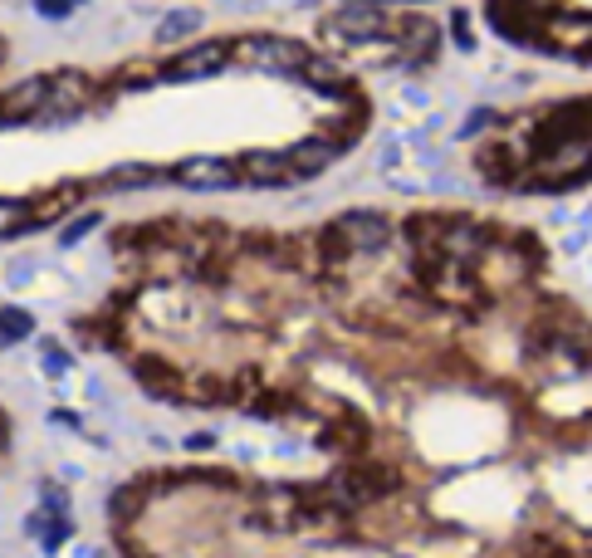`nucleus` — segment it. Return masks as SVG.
Masks as SVG:
<instances>
[{"instance_id":"obj_15","label":"nucleus","mask_w":592,"mask_h":558,"mask_svg":"<svg viewBox=\"0 0 592 558\" xmlns=\"http://www.w3.org/2000/svg\"><path fill=\"white\" fill-rule=\"evenodd\" d=\"M99 221H103V216H99V211H83V216H74V226H69V230H64V236H59V245H79V240H83V236H89V230H93V226H99Z\"/></svg>"},{"instance_id":"obj_11","label":"nucleus","mask_w":592,"mask_h":558,"mask_svg":"<svg viewBox=\"0 0 592 558\" xmlns=\"http://www.w3.org/2000/svg\"><path fill=\"white\" fill-rule=\"evenodd\" d=\"M201 30V10H191V5H181V10H172V15L157 25V40L162 44H172V40H186V34H196Z\"/></svg>"},{"instance_id":"obj_10","label":"nucleus","mask_w":592,"mask_h":558,"mask_svg":"<svg viewBox=\"0 0 592 558\" xmlns=\"http://www.w3.org/2000/svg\"><path fill=\"white\" fill-rule=\"evenodd\" d=\"M299 79L313 83V89H323V93H333L338 83H343V64H338V59H323V54H304Z\"/></svg>"},{"instance_id":"obj_8","label":"nucleus","mask_w":592,"mask_h":558,"mask_svg":"<svg viewBox=\"0 0 592 558\" xmlns=\"http://www.w3.org/2000/svg\"><path fill=\"white\" fill-rule=\"evenodd\" d=\"M245 177L255 187H294L299 181L284 152H245Z\"/></svg>"},{"instance_id":"obj_2","label":"nucleus","mask_w":592,"mask_h":558,"mask_svg":"<svg viewBox=\"0 0 592 558\" xmlns=\"http://www.w3.org/2000/svg\"><path fill=\"white\" fill-rule=\"evenodd\" d=\"M329 240H338L343 255H377L387 240H392V226H387V216H377V211H348L333 221Z\"/></svg>"},{"instance_id":"obj_12","label":"nucleus","mask_w":592,"mask_h":558,"mask_svg":"<svg viewBox=\"0 0 592 558\" xmlns=\"http://www.w3.org/2000/svg\"><path fill=\"white\" fill-rule=\"evenodd\" d=\"M431 50H436V25H431V20H412V30H406V54H412V64L431 59Z\"/></svg>"},{"instance_id":"obj_16","label":"nucleus","mask_w":592,"mask_h":558,"mask_svg":"<svg viewBox=\"0 0 592 558\" xmlns=\"http://www.w3.org/2000/svg\"><path fill=\"white\" fill-rule=\"evenodd\" d=\"M34 5H40V15H50V20H64L69 10L79 5V0H34Z\"/></svg>"},{"instance_id":"obj_6","label":"nucleus","mask_w":592,"mask_h":558,"mask_svg":"<svg viewBox=\"0 0 592 558\" xmlns=\"http://www.w3.org/2000/svg\"><path fill=\"white\" fill-rule=\"evenodd\" d=\"M348 142H338V138H304V142H294L284 157H289V167H294V177L299 181H309V177H319L323 167H333V157H343Z\"/></svg>"},{"instance_id":"obj_1","label":"nucleus","mask_w":592,"mask_h":558,"mask_svg":"<svg viewBox=\"0 0 592 558\" xmlns=\"http://www.w3.org/2000/svg\"><path fill=\"white\" fill-rule=\"evenodd\" d=\"M240 59H245V69H255V74H299V64H304V44H294V40H280V34H255V40H240L235 44Z\"/></svg>"},{"instance_id":"obj_5","label":"nucleus","mask_w":592,"mask_h":558,"mask_svg":"<svg viewBox=\"0 0 592 558\" xmlns=\"http://www.w3.org/2000/svg\"><path fill=\"white\" fill-rule=\"evenodd\" d=\"M225 54H231V44H225V40H206V44H196V50H186V54L177 59V64H167V74H162V79H172V83L211 79L215 69L225 64Z\"/></svg>"},{"instance_id":"obj_7","label":"nucleus","mask_w":592,"mask_h":558,"mask_svg":"<svg viewBox=\"0 0 592 558\" xmlns=\"http://www.w3.org/2000/svg\"><path fill=\"white\" fill-rule=\"evenodd\" d=\"M50 103V79H25L5 93V108H0V123H15V118H40V108Z\"/></svg>"},{"instance_id":"obj_18","label":"nucleus","mask_w":592,"mask_h":558,"mask_svg":"<svg viewBox=\"0 0 592 558\" xmlns=\"http://www.w3.org/2000/svg\"><path fill=\"white\" fill-rule=\"evenodd\" d=\"M573 54H578V59H583V64L592 69V40H587V44H578V50H573Z\"/></svg>"},{"instance_id":"obj_19","label":"nucleus","mask_w":592,"mask_h":558,"mask_svg":"<svg viewBox=\"0 0 592 558\" xmlns=\"http://www.w3.org/2000/svg\"><path fill=\"white\" fill-rule=\"evenodd\" d=\"M0 446H5V421H0Z\"/></svg>"},{"instance_id":"obj_14","label":"nucleus","mask_w":592,"mask_h":558,"mask_svg":"<svg viewBox=\"0 0 592 558\" xmlns=\"http://www.w3.org/2000/svg\"><path fill=\"white\" fill-rule=\"evenodd\" d=\"M25 216H30V206H25V201H0V236H10V230L30 226Z\"/></svg>"},{"instance_id":"obj_9","label":"nucleus","mask_w":592,"mask_h":558,"mask_svg":"<svg viewBox=\"0 0 592 558\" xmlns=\"http://www.w3.org/2000/svg\"><path fill=\"white\" fill-rule=\"evenodd\" d=\"M167 177H172V172H162V167L123 162V167H113V172H108V187H118V191H132V187H162Z\"/></svg>"},{"instance_id":"obj_13","label":"nucleus","mask_w":592,"mask_h":558,"mask_svg":"<svg viewBox=\"0 0 592 558\" xmlns=\"http://www.w3.org/2000/svg\"><path fill=\"white\" fill-rule=\"evenodd\" d=\"M34 333V319L25 309H5L0 313V343H15V338H30Z\"/></svg>"},{"instance_id":"obj_3","label":"nucleus","mask_w":592,"mask_h":558,"mask_svg":"<svg viewBox=\"0 0 592 558\" xmlns=\"http://www.w3.org/2000/svg\"><path fill=\"white\" fill-rule=\"evenodd\" d=\"M387 30V20H382V5H372V0H348L343 10H333V20H329V34H338V40H377V34Z\"/></svg>"},{"instance_id":"obj_17","label":"nucleus","mask_w":592,"mask_h":558,"mask_svg":"<svg viewBox=\"0 0 592 558\" xmlns=\"http://www.w3.org/2000/svg\"><path fill=\"white\" fill-rule=\"evenodd\" d=\"M69 368V353H54V348H50V353H44V372H64Z\"/></svg>"},{"instance_id":"obj_4","label":"nucleus","mask_w":592,"mask_h":558,"mask_svg":"<svg viewBox=\"0 0 592 558\" xmlns=\"http://www.w3.org/2000/svg\"><path fill=\"white\" fill-rule=\"evenodd\" d=\"M172 181H181L186 191H235L240 187L235 167L221 162V157H186L172 172Z\"/></svg>"}]
</instances>
